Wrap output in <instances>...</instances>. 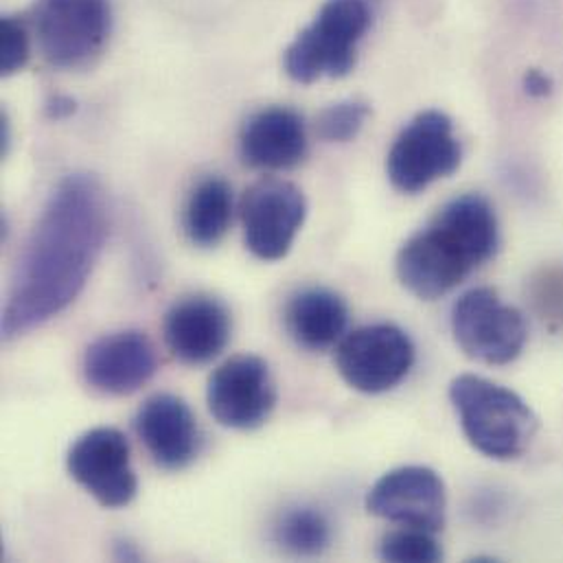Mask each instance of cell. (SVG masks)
Wrapping results in <instances>:
<instances>
[{
    "instance_id": "6da1fadb",
    "label": "cell",
    "mask_w": 563,
    "mask_h": 563,
    "mask_svg": "<svg viewBox=\"0 0 563 563\" xmlns=\"http://www.w3.org/2000/svg\"><path fill=\"white\" fill-rule=\"evenodd\" d=\"M106 238L103 187L90 174L66 176L15 264L2 309V338H20L68 309L90 279Z\"/></svg>"
},
{
    "instance_id": "7a4b0ae2",
    "label": "cell",
    "mask_w": 563,
    "mask_h": 563,
    "mask_svg": "<svg viewBox=\"0 0 563 563\" xmlns=\"http://www.w3.org/2000/svg\"><path fill=\"white\" fill-rule=\"evenodd\" d=\"M498 244L494 207L483 196L467 194L448 202L426 229L401 246L397 277L417 298L434 300L487 264Z\"/></svg>"
},
{
    "instance_id": "3957f363",
    "label": "cell",
    "mask_w": 563,
    "mask_h": 563,
    "mask_svg": "<svg viewBox=\"0 0 563 563\" xmlns=\"http://www.w3.org/2000/svg\"><path fill=\"white\" fill-rule=\"evenodd\" d=\"M450 399L467 441L496 461L520 459L540 428L536 412L514 390L481 375H459Z\"/></svg>"
},
{
    "instance_id": "277c9868",
    "label": "cell",
    "mask_w": 563,
    "mask_h": 563,
    "mask_svg": "<svg viewBox=\"0 0 563 563\" xmlns=\"http://www.w3.org/2000/svg\"><path fill=\"white\" fill-rule=\"evenodd\" d=\"M366 0H327L313 22L285 51V70L298 84L344 77L355 66V48L368 29Z\"/></svg>"
},
{
    "instance_id": "5b68a950",
    "label": "cell",
    "mask_w": 563,
    "mask_h": 563,
    "mask_svg": "<svg viewBox=\"0 0 563 563\" xmlns=\"http://www.w3.org/2000/svg\"><path fill=\"white\" fill-rule=\"evenodd\" d=\"M452 333L456 344L476 362L509 364L527 346L529 327L525 316L500 300L492 287L465 291L452 307Z\"/></svg>"
},
{
    "instance_id": "8992f818",
    "label": "cell",
    "mask_w": 563,
    "mask_h": 563,
    "mask_svg": "<svg viewBox=\"0 0 563 563\" xmlns=\"http://www.w3.org/2000/svg\"><path fill=\"white\" fill-rule=\"evenodd\" d=\"M33 31L51 66H86L106 46L110 4L108 0H35Z\"/></svg>"
},
{
    "instance_id": "52a82bcc",
    "label": "cell",
    "mask_w": 563,
    "mask_h": 563,
    "mask_svg": "<svg viewBox=\"0 0 563 563\" xmlns=\"http://www.w3.org/2000/svg\"><path fill=\"white\" fill-rule=\"evenodd\" d=\"M461 158V143L454 136L450 117L439 110H426L395 139L388 152L386 174L401 194H419L432 183L452 176Z\"/></svg>"
},
{
    "instance_id": "ba28073f",
    "label": "cell",
    "mask_w": 563,
    "mask_h": 563,
    "mask_svg": "<svg viewBox=\"0 0 563 563\" xmlns=\"http://www.w3.org/2000/svg\"><path fill=\"white\" fill-rule=\"evenodd\" d=\"M415 364V344L397 324L379 322L346 333L335 346L340 377L355 390L379 395L399 386Z\"/></svg>"
},
{
    "instance_id": "9c48e42d",
    "label": "cell",
    "mask_w": 563,
    "mask_h": 563,
    "mask_svg": "<svg viewBox=\"0 0 563 563\" xmlns=\"http://www.w3.org/2000/svg\"><path fill=\"white\" fill-rule=\"evenodd\" d=\"M66 467L70 478L106 509L128 507L139 492L130 443L117 428L84 432L70 445Z\"/></svg>"
},
{
    "instance_id": "30bf717a",
    "label": "cell",
    "mask_w": 563,
    "mask_h": 563,
    "mask_svg": "<svg viewBox=\"0 0 563 563\" xmlns=\"http://www.w3.org/2000/svg\"><path fill=\"white\" fill-rule=\"evenodd\" d=\"M207 404L213 419L224 428H262L277 406V386L268 364L257 355L227 360L209 377Z\"/></svg>"
},
{
    "instance_id": "8fae6325",
    "label": "cell",
    "mask_w": 563,
    "mask_h": 563,
    "mask_svg": "<svg viewBox=\"0 0 563 563\" xmlns=\"http://www.w3.org/2000/svg\"><path fill=\"white\" fill-rule=\"evenodd\" d=\"M366 509L390 525L437 533L445 527L448 494L434 470L406 465L384 474L371 487Z\"/></svg>"
},
{
    "instance_id": "7c38bea8",
    "label": "cell",
    "mask_w": 563,
    "mask_h": 563,
    "mask_svg": "<svg viewBox=\"0 0 563 563\" xmlns=\"http://www.w3.org/2000/svg\"><path fill=\"white\" fill-rule=\"evenodd\" d=\"M307 216V202L298 187L285 180L257 183L242 202L246 249L262 262L283 260Z\"/></svg>"
},
{
    "instance_id": "4fadbf2b",
    "label": "cell",
    "mask_w": 563,
    "mask_h": 563,
    "mask_svg": "<svg viewBox=\"0 0 563 563\" xmlns=\"http://www.w3.org/2000/svg\"><path fill=\"white\" fill-rule=\"evenodd\" d=\"M156 346L145 331L125 329L97 338L84 353L81 371L86 384L112 397L141 390L156 373Z\"/></svg>"
},
{
    "instance_id": "5bb4252c",
    "label": "cell",
    "mask_w": 563,
    "mask_h": 563,
    "mask_svg": "<svg viewBox=\"0 0 563 563\" xmlns=\"http://www.w3.org/2000/svg\"><path fill=\"white\" fill-rule=\"evenodd\" d=\"M233 318L229 307L207 294L176 300L165 313L163 333L176 360L189 366L213 362L229 344Z\"/></svg>"
},
{
    "instance_id": "9a60e30c",
    "label": "cell",
    "mask_w": 563,
    "mask_h": 563,
    "mask_svg": "<svg viewBox=\"0 0 563 563\" xmlns=\"http://www.w3.org/2000/svg\"><path fill=\"white\" fill-rule=\"evenodd\" d=\"M136 434L154 463L167 472L189 467L202 450V432L185 399L158 393L136 415Z\"/></svg>"
},
{
    "instance_id": "2e32d148",
    "label": "cell",
    "mask_w": 563,
    "mask_h": 563,
    "mask_svg": "<svg viewBox=\"0 0 563 563\" xmlns=\"http://www.w3.org/2000/svg\"><path fill=\"white\" fill-rule=\"evenodd\" d=\"M240 150L246 165L268 172L291 169L307 154V130L298 112L266 108L255 112L242 130Z\"/></svg>"
},
{
    "instance_id": "e0dca14e",
    "label": "cell",
    "mask_w": 563,
    "mask_h": 563,
    "mask_svg": "<svg viewBox=\"0 0 563 563\" xmlns=\"http://www.w3.org/2000/svg\"><path fill=\"white\" fill-rule=\"evenodd\" d=\"M349 324L344 298L324 287L296 291L285 307V327L289 338L307 351H327L335 346Z\"/></svg>"
},
{
    "instance_id": "ac0fdd59",
    "label": "cell",
    "mask_w": 563,
    "mask_h": 563,
    "mask_svg": "<svg viewBox=\"0 0 563 563\" xmlns=\"http://www.w3.org/2000/svg\"><path fill=\"white\" fill-rule=\"evenodd\" d=\"M233 218V191L222 178L202 180L185 207V233L200 249L218 246Z\"/></svg>"
},
{
    "instance_id": "d6986e66",
    "label": "cell",
    "mask_w": 563,
    "mask_h": 563,
    "mask_svg": "<svg viewBox=\"0 0 563 563\" xmlns=\"http://www.w3.org/2000/svg\"><path fill=\"white\" fill-rule=\"evenodd\" d=\"M275 540L294 558H318L331 544V525L318 509H285L275 525Z\"/></svg>"
},
{
    "instance_id": "ffe728a7",
    "label": "cell",
    "mask_w": 563,
    "mask_h": 563,
    "mask_svg": "<svg viewBox=\"0 0 563 563\" xmlns=\"http://www.w3.org/2000/svg\"><path fill=\"white\" fill-rule=\"evenodd\" d=\"M379 558L384 562L432 563L443 560V551L434 533L412 527H399L382 538Z\"/></svg>"
},
{
    "instance_id": "44dd1931",
    "label": "cell",
    "mask_w": 563,
    "mask_h": 563,
    "mask_svg": "<svg viewBox=\"0 0 563 563\" xmlns=\"http://www.w3.org/2000/svg\"><path fill=\"white\" fill-rule=\"evenodd\" d=\"M368 117V106L362 101H340L324 108L318 117L316 130L322 141L346 143L353 141Z\"/></svg>"
},
{
    "instance_id": "7402d4cb",
    "label": "cell",
    "mask_w": 563,
    "mask_h": 563,
    "mask_svg": "<svg viewBox=\"0 0 563 563\" xmlns=\"http://www.w3.org/2000/svg\"><path fill=\"white\" fill-rule=\"evenodd\" d=\"M29 59V33L22 20L13 15L2 18L0 26V70L13 75Z\"/></svg>"
},
{
    "instance_id": "603a6c76",
    "label": "cell",
    "mask_w": 563,
    "mask_h": 563,
    "mask_svg": "<svg viewBox=\"0 0 563 563\" xmlns=\"http://www.w3.org/2000/svg\"><path fill=\"white\" fill-rule=\"evenodd\" d=\"M70 112H75V101L70 99H64V97H55L51 103H48V114L53 119H62V117H68Z\"/></svg>"
},
{
    "instance_id": "cb8c5ba5",
    "label": "cell",
    "mask_w": 563,
    "mask_h": 563,
    "mask_svg": "<svg viewBox=\"0 0 563 563\" xmlns=\"http://www.w3.org/2000/svg\"><path fill=\"white\" fill-rule=\"evenodd\" d=\"M114 558H117L119 562H136V560H139V551L134 549L132 542L119 540V542L114 544Z\"/></svg>"
},
{
    "instance_id": "d4e9b609",
    "label": "cell",
    "mask_w": 563,
    "mask_h": 563,
    "mask_svg": "<svg viewBox=\"0 0 563 563\" xmlns=\"http://www.w3.org/2000/svg\"><path fill=\"white\" fill-rule=\"evenodd\" d=\"M527 90L531 95H547L549 92V79L544 75H540V73H531L527 77Z\"/></svg>"
}]
</instances>
